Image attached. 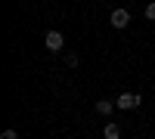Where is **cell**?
Instances as JSON below:
<instances>
[{"mask_svg":"<svg viewBox=\"0 0 155 139\" xmlns=\"http://www.w3.org/2000/svg\"><path fill=\"white\" fill-rule=\"evenodd\" d=\"M44 46L50 49V53H62V46H65L62 31H47V34H44Z\"/></svg>","mask_w":155,"mask_h":139,"instance_id":"1","label":"cell"},{"mask_svg":"<svg viewBox=\"0 0 155 139\" xmlns=\"http://www.w3.org/2000/svg\"><path fill=\"white\" fill-rule=\"evenodd\" d=\"M109 22H112V28H118V31H121V28H127V25H130V12H127L124 6H118V9L109 16Z\"/></svg>","mask_w":155,"mask_h":139,"instance_id":"2","label":"cell"},{"mask_svg":"<svg viewBox=\"0 0 155 139\" xmlns=\"http://www.w3.org/2000/svg\"><path fill=\"white\" fill-rule=\"evenodd\" d=\"M115 105H118L121 111H130V108L140 105V96L137 93H121V96H115Z\"/></svg>","mask_w":155,"mask_h":139,"instance_id":"3","label":"cell"},{"mask_svg":"<svg viewBox=\"0 0 155 139\" xmlns=\"http://www.w3.org/2000/svg\"><path fill=\"white\" fill-rule=\"evenodd\" d=\"M112 111H115V99H99L96 102V115L99 118H109Z\"/></svg>","mask_w":155,"mask_h":139,"instance_id":"4","label":"cell"},{"mask_svg":"<svg viewBox=\"0 0 155 139\" xmlns=\"http://www.w3.org/2000/svg\"><path fill=\"white\" fill-rule=\"evenodd\" d=\"M102 136H106V139H121V127H118V124H106Z\"/></svg>","mask_w":155,"mask_h":139,"instance_id":"5","label":"cell"},{"mask_svg":"<svg viewBox=\"0 0 155 139\" xmlns=\"http://www.w3.org/2000/svg\"><path fill=\"white\" fill-rule=\"evenodd\" d=\"M78 62H81L78 53H65V65H68V68H78Z\"/></svg>","mask_w":155,"mask_h":139,"instance_id":"6","label":"cell"},{"mask_svg":"<svg viewBox=\"0 0 155 139\" xmlns=\"http://www.w3.org/2000/svg\"><path fill=\"white\" fill-rule=\"evenodd\" d=\"M0 139H19V133H16V130H3V133H0Z\"/></svg>","mask_w":155,"mask_h":139,"instance_id":"7","label":"cell"},{"mask_svg":"<svg viewBox=\"0 0 155 139\" xmlns=\"http://www.w3.org/2000/svg\"><path fill=\"white\" fill-rule=\"evenodd\" d=\"M146 19H149V22H155V3H149V6H146Z\"/></svg>","mask_w":155,"mask_h":139,"instance_id":"8","label":"cell"}]
</instances>
